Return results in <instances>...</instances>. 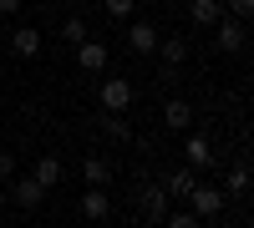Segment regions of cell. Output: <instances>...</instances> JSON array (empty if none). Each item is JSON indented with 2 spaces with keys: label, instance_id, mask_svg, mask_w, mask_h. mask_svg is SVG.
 Returning <instances> with one entry per match:
<instances>
[{
  "label": "cell",
  "instance_id": "obj_18",
  "mask_svg": "<svg viewBox=\"0 0 254 228\" xmlns=\"http://www.w3.org/2000/svg\"><path fill=\"white\" fill-rule=\"evenodd\" d=\"M61 41H66V46H81V41H87V20H61Z\"/></svg>",
  "mask_w": 254,
  "mask_h": 228
},
{
  "label": "cell",
  "instance_id": "obj_9",
  "mask_svg": "<svg viewBox=\"0 0 254 228\" xmlns=\"http://www.w3.org/2000/svg\"><path fill=\"white\" fill-rule=\"evenodd\" d=\"M81 213H87L92 223H107V218H112V203H107V193H102V188H87V198H81Z\"/></svg>",
  "mask_w": 254,
  "mask_h": 228
},
{
  "label": "cell",
  "instance_id": "obj_17",
  "mask_svg": "<svg viewBox=\"0 0 254 228\" xmlns=\"http://www.w3.org/2000/svg\"><path fill=\"white\" fill-rule=\"evenodd\" d=\"M102 132H107L112 142H132V127L122 122V112H102Z\"/></svg>",
  "mask_w": 254,
  "mask_h": 228
},
{
  "label": "cell",
  "instance_id": "obj_12",
  "mask_svg": "<svg viewBox=\"0 0 254 228\" xmlns=\"http://www.w3.org/2000/svg\"><path fill=\"white\" fill-rule=\"evenodd\" d=\"M193 182H198V173H193V168H178V173H168L163 193H168V198H188V193H193Z\"/></svg>",
  "mask_w": 254,
  "mask_h": 228
},
{
  "label": "cell",
  "instance_id": "obj_6",
  "mask_svg": "<svg viewBox=\"0 0 254 228\" xmlns=\"http://www.w3.org/2000/svg\"><path fill=\"white\" fill-rule=\"evenodd\" d=\"M107 61H112V51L102 46V41H81L76 46V66L81 71H107Z\"/></svg>",
  "mask_w": 254,
  "mask_h": 228
},
{
  "label": "cell",
  "instance_id": "obj_8",
  "mask_svg": "<svg viewBox=\"0 0 254 228\" xmlns=\"http://www.w3.org/2000/svg\"><path fill=\"white\" fill-rule=\"evenodd\" d=\"M127 46H132V51H158V31L153 26H147V20H132V26H127Z\"/></svg>",
  "mask_w": 254,
  "mask_h": 228
},
{
  "label": "cell",
  "instance_id": "obj_16",
  "mask_svg": "<svg viewBox=\"0 0 254 228\" xmlns=\"http://www.w3.org/2000/svg\"><path fill=\"white\" fill-rule=\"evenodd\" d=\"M158 56H163V66H183V61H188L183 36H168V41H158Z\"/></svg>",
  "mask_w": 254,
  "mask_h": 228
},
{
  "label": "cell",
  "instance_id": "obj_2",
  "mask_svg": "<svg viewBox=\"0 0 254 228\" xmlns=\"http://www.w3.org/2000/svg\"><path fill=\"white\" fill-rule=\"evenodd\" d=\"M188 208H193L198 218H219L224 213V193L208 188V182H193V193H188Z\"/></svg>",
  "mask_w": 254,
  "mask_h": 228
},
{
  "label": "cell",
  "instance_id": "obj_4",
  "mask_svg": "<svg viewBox=\"0 0 254 228\" xmlns=\"http://www.w3.org/2000/svg\"><path fill=\"white\" fill-rule=\"evenodd\" d=\"M137 208H142V218L163 223L168 218V193L158 188V182H142V188H137Z\"/></svg>",
  "mask_w": 254,
  "mask_h": 228
},
{
  "label": "cell",
  "instance_id": "obj_22",
  "mask_svg": "<svg viewBox=\"0 0 254 228\" xmlns=\"http://www.w3.org/2000/svg\"><path fill=\"white\" fill-rule=\"evenodd\" d=\"M224 15H234V20H249L254 15V0H229V10Z\"/></svg>",
  "mask_w": 254,
  "mask_h": 228
},
{
  "label": "cell",
  "instance_id": "obj_20",
  "mask_svg": "<svg viewBox=\"0 0 254 228\" xmlns=\"http://www.w3.org/2000/svg\"><path fill=\"white\" fill-rule=\"evenodd\" d=\"M132 5H137V0H102V10H107L112 20H127V15H132Z\"/></svg>",
  "mask_w": 254,
  "mask_h": 228
},
{
  "label": "cell",
  "instance_id": "obj_10",
  "mask_svg": "<svg viewBox=\"0 0 254 228\" xmlns=\"http://www.w3.org/2000/svg\"><path fill=\"white\" fill-rule=\"evenodd\" d=\"M163 122H168L173 132H183L188 122H193V107H188L183 96H168V107H163Z\"/></svg>",
  "mask_w": 254,
  "mask_h": 228
},
{
  "label": "cell",
  "instance_id": "obj_15",
  "mask_svg": "<svg viewBox=\"0 0 254 228\" xmlns=\"http://www.w3.org/2000/svg\"><path fill=\"white\" fill-rule=\"evenodd\" d=\"M81 178H87V188H107V182H112V168H107L102 157H87V162H81Z\"/></svg>",
  "mask_w": 254,
  "mask_h": 228
},
{
  "label": "cell",
  "instance_id": "obj_5",
  "mask_svg": "<svg viewBox=\"0 0 254 228\" xmlns=\"http://www.w3.org/2000/svg\"><path fill=\"white\" fill-rule=\"evenodd\" d=\"M10 198L20 203V208H31V213H36L41 203H46V188H41V182L26 173V178H10Z\"/></svg>",
  "mask_w": 254,
  "mask_h": 228
},
{
  "label": "cell",
  "instance_id": "obj_14",
  "mask_svg": "<svg viewBox=\"0 0 254 228\" xmlns=\"http://www.w3.org/2000/svg\"><path fill=\"white\" fill-rule=\"evenodd\" d=\"M183 157H188V168H208V162H214V147H208L203 137H188L183 142Z\"/></svg>",
  "mask_w": 254,
  "mask_h": 228
},
{
  "label": "cell",
  "instance_id": "obj_21",
  "mask_svg": "<svg viewBox=\"0 0 254 228\" xmlns=\"http://www.w3.org/2000/svg\"><path fill=\"white\" fill-rule=\"evenodd\" d=\"M229 193H249V168H234V173H229Z\"/></svg>",
  "mask_w": 254,
  "mask_h": 228
},
{
  "label": "cell",
  "instance_id": "obj_23",
  "mask_svg": "<svg viewBox=\"0 0 254 228\" xmlns=\"http://www.w3.org/2000/svg\"><path fill=\"white\" fill-rule=\"evenodd\" d=\"M0 178H5V182L15 178V157H10V152H0Z\"/></svg>",
  "mask_w": 254,
  "mask_h": 228
},
{
  "label": "cell",
  "instance_id": "obj_1",
  "mask_svg": "<svg viewBox=\"0 0 254 228\" xmlns=\"http://www.w3.org/2000/svg\"><path fill=\"white\" fill-rule=\"evenodd\" d=\"M214 51H224V56H239L244 51V20H234V15H219L214 20Z\"/></svg>",
  "mask_w": 254,
  "mask_h": 228
},
{
  "label": "cell",
  "instance_id": "obj_3",
  "mask_svg": "<svg viewBox=\"0 0 254 228\" xmlns=\"http://www.w3.org/2000/svg\"><path fill=\"white\" fill-rule=\"evenodd\" d=\"M127 107H132V81L107 76L102 81V112H127Z\"/></svg>",
  "mask_w": 254,
  "mask_h": 228
},
{
  "label": "cell",
  "instance_id": "obj_7",
  "mask_svg": "<svg viewBox=\"0 0 254 228\" xmlns=\"http://www.w3.org/2000/svg\"><path fill=\"white\" fill-rule=\"evenodd\" d=\"M10 46H15V56H20V61H31V56H41V31H36V26H15V36H10Z\"/></svg>",
  "mask_w": 254,
  "mask_h": 228
},
{
  "label": "cell",
  "instance_id": "obj_11",
  "mask_svg": "<svg viewBox=\"0 0 254 228\" xmlns=\"http://www.w3.org/2000/svg\"><path fill=\"white\" fill-rule=\"evenodd\" d=\"M31 178H36L41 188L51 193V188H61V178H66V173H61V162H56V157H41L36 168H31Z\"/></svg>",
  "mask_w": 254,
  "mask_h": 228
},
{
  "label": "cell",
  "instance_id": "obj_19",
  "mask_svg": "<svg viewBox=\"0 0 254 228\" xmlns=\"http://www.w3.org/2000/svg\"><path fill=\"white\" fill-rule=\"evenodd\" d=\"M168 228H203V218L193 213V208H183V213H173V208H168V218H163Z\"/></svg>",
  "mask_w": 254,
  "mask_h": 228
},
{
  "label": "cell",
  "instance_id": "obj_13",
  "mask_svg": "<svg viewBox=\"0 0 254 228\" xmlns=\"http://www.w3.org/2000/svg\"><path fill=\"white\" fill-rule=\"evenodd\" d=\"M219 15H224V0H193V5H188V20H193V26H214Z\"/></svg>",
  "mask_w": 254,
  "mask_h": 228
},
{
  "label": "cell",
  "instance_id": "obj_24",
  "mask_svg": "<svg viewBox=\"0 0 254 228\" xmlns=\"http://www.w3.org/2000/svg\"><path fill=\"white\" fill-rule=\"evenodd\" d=\"M20 5L26 0H0V15H20Z\"/></svg>",
  "mask_w": 254,
  "mask_h": 228
}]
</instances>
